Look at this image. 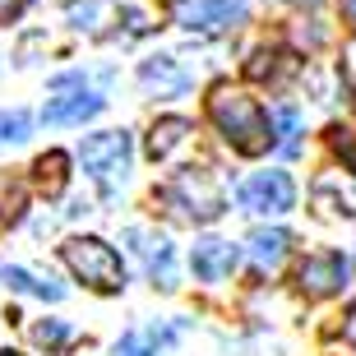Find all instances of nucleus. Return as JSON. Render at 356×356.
Segmentation results:
<instances>
[{
  "mask_svg": "<svg viewBox=\"0 0 356 356\" xmlns=\"http://www.w3.org/2000/svg\"><path fill=\"white\" fill-rule=\"evenodd\" d=\"M209 120H213V130L232 144V153H241V158H259V153L273 148V120L259 106V97H250L245 88L218 83L209 92Z\"/></svg>",
  "mask_w": 356,
  "mask_h": 356,
  "instance_id": "obj_1",
  "label": "nucleus"
},
{
  "mask_svg": "<svg viewBox=\"0 0 356 356\" xmlns=\"http://www.w3.org/2000/svg\"><path fill=\"white\" fill-rule=\"evenodd\" d=\"M158 204L176 222H190V227L218 222L227 213V181L213 167H185L158 190Z\"/></svg>",
  "mask_w": 356,
  "mask_h": 356,
  "instance_id": "obj_2",
  "label": "nucleus"
},
{
  "mask_svg": "<svg viewBox=\"0 0 356 356\" xmlns=\"http://www.w3.org/2000/svg\"><path fill=\"white\" fill-rule=\"evenodd\" d=\"M60 259H65V268L79 277L83 287L102 291V296L125 291V259H120V250L111 245V241H102V236H70L65 245H60Z\"/></svg>",
  "mask_w": 356,
  "mask_h": 356,
  "instance_id": "obj_3",
  "label": "nucleus"
},
{
  "mask_svg": "<svg viewBox=\"0 0 356 356\" xmlns=\"http://www.w3.org/2000/svg\"><path fill=\"white\" fill-rule=\"evenodd\" d=\"M79 167L92 185H102L106 195L120 190L130 181V167H134V139L130 130H97L79 144Z\"/></svg>",
  "mask_w": 356,
  "mask_h": 356,
  "instance_id": "obj_4",
  "label": "nucleus"
},
{
  "mask_svg": "<svg viewBox=\"0 0 356 356\" xmlns=\"http://www.w3.org/2000/svg\"><path fill=\"white\" fill-rule=\"evenodd\" d=\"M241 213H254V218H282V213L296 209V181L287 172H254L241 181L236 190Z\"/></svg>",
  "mask_w": 356,
  "mask_h": 356,
  "instance_id": "obj_5",
  "label": "nucleus"
},
{
  "mask_svg": "<svg viewBox=\"0 0 356 356\" xmlns=\"http://www.w3.org/2000/svg\"><path fill=\"white\" fill-rule=\"evenodd\" d=\"M125 245L134 250V259L144 264L148 282L162 291H176L181 287V273H176V245L162 232H153V227H125Z\"/></svg>",
  "mask_w": 356,
  "mask_h": 356,
  "instance_id": "obj_6",
  "label": "nucleus"
},
{
  "mask_svg": "<svg viewBox=\"0 0 356 356\" xmlns=\"http://www.w3.org/2000/svg\"><path fill=\"white\" fill-rule=\"evenodd\" d=\"M172 14H176V28L199 33V38H213V33H227V28L245 24L250 0H176Z\"/></svg>",
  "mask_w": 356,
  "mask_h": 356,
  "instance_id": "obj_7",
  "label": "nucleus"
},
{
  "mask_svg": "<svg viewBox=\"0 0 356 356\" xmlns=\"http://www.w3.org/2000/svg\"><path fill=\"white\" fill-rule=\"evenodd\" d=\"M347 273L352 268H347V259L338 250H315L296 268V287H301L305 301H329V296H338L347 287Z\"/></svg>",
  "mask_w": 356,
  "mask_h": 356,
  "instance_id": "obj_8",
  "label": "nucleus"
},
{
  "mask_svg": "<svg viewBox=\"0 0 356 356\" xmlns=\"http://www.w3.org/2000/svg\"><path fill=\"white\" fill-rule=\"evenodd\" d=\"M185 329H190V319H153V324H139V329L120 333L111 356H162L185 338Z\"/></svg>",
  "mask_w": 356,
  "mask_h": 356,
  "instance_id": "obj_9",
  "label": "nucleus"
},
{
  "mask_svg": "<svg viewBox=\"0 0 356 356\" xmlns=\"http://www.w3.org/2000/svg\"><path fill=\"white\" fill-rule=\"evenodd\" d=\"M139 92L144 97H158V102H172V97H185L190 92V83H195V74L176 60V56H148V60H139Z\"/></svg>",
  "mask_w": 356,
  "mask_h": 356,
  "instance_id": "obj_10",
  "label": "nucleus"
},
{
  "mask_svg": "<svg viewBox=\"0 0 356 356\" xmlns=\"http://www.w3.org/2000/svg\"><path fill=\"white\" fill-rule=\"evenodd\" d=\"M236 264H241V250L222 236H199L195 250H190V273L199 282H227L236 273Z\"/></svg>",
  "mask_w": 356,
  "mask_h": 356,
  "instance_id": "obj_11",
  "label": "nucleus"
},
{
  "mask_svg": "<svg viewBox=\"0 0 356 356\" xmlns=\"http://www.w3.org/2000/svg\"><path fill=\"white\" fill-rule=\"evenodd\" d=\"M102 106H106V97L97 88H65V92H56V97H47L42 120H47V125H83V120H92Z\"/></svg>",
  "mask_w": 356,
  "mask_h": 356,
  "instance_id": "obj_12",
  "label": "nucleus"
},
{
  "mask_svg": "<svg viewBox=\"0 0 356 356\" xmlns=\"http://www.w3.org/2000/svg\"><path fill=\"white\" fill-rule=\"evenodd\" d=\"M245 74H250L254 83H264V88H287V83L301 74V60L291 51H282V47H259V51L245 60Z\"/></svg>",
  "mask_w": 356,
  "mask_h": 356,
  "instance_id": "obj_13",
  "label": "nucleus"
},
{
  "mask_svg": "<svg viewBox=\"0 0 356 356\" xmlns=\"http://www.w3.org/2000/svg\"><path fill=\"white\" fill-rule=\"evenodd\" d=\"M195 139V125L185 116H158L148 125V158L153 162H172L176 153H185Z\"/></svg>",
  "mask_w": 356,
  "mask_h": 356,
  "instance_id": "obj_14",
  "label": "nucleus"
},
{
  "mask_svg": "<svg viewBox=\"0 0 356 356\" xmlns=\"http://www.w3.org/2000/svg\"><path fill=\"white\" fill-rule=\"evenodd\" d=\"M315 204L324 213H343V218H356V172H324L315 181Z\"/></svg>",
  "mask_w": 356,
  "mask_h": 356,
  "instance_id": "obj_15",
  "label": "nucleus"
},
{
  "mask_svg": "<svg viewBox=\"0 0 356 356\" xmlns=\"http://www.w3.org/2000/svg\"><path fill=\"white\" fill-rule=\"evenodd\" d=\"M287 250H291V232H282V227H254L245 236V254L259 273H273L287 259Z\"/></svg>",
  "mask_w": 356,
  "mask_h": 356,
  "instance_id": "obj_16",
  "label": "nucleus"
},
{
  "mask_svg": "<svg viewBox=\"0 0 356 356\" xmlns=\"http://www.w3.org/2000/svg\"><path fill=\"white\" fill-rule=\"evenodd\" d=\"M0 287L28 291V296H42V301H60V296H65V282H56L51 273L42 277V273H33V268H24V264H0Z\"/></svg>",
  "mask_w": 356,
  "mask_h": 356,
  "instance_id": "obj_17",
  "label": "nucleus"
},
{
  "mask_svg": "<svg viewBox=\"0 0 356 356\" xmlns=\"http://www.w3.org/2000/svg\"><path fill=\"white\" fill-rule=\"evenodd\" d=\"M116 14H120L116 0H70V5H65L70 28H79V33H88V38H102V33H106L102 24H111ZM116 24H120V19H116Z\"/></svg>",
  "mask_w": 356,
  "mask_h": 356,
  "instance_id": "obj_18",
  "label": "nucleus"
},
{
  "mask_svg": "<svg viewBox=\"0 0 356 356\" xmlns=\"http://www.w3.org/2000/svg\"><path fill=\"white\" fill-rule=\"evenodd\" d=\"M268 120H273V148L287 153V158H296V153H301V125H305L301 106L296 102H277L273 111H268Z\"/></svg>",
  "mask_w": 356,
  "mask_h": 356,
  "instance_id": "obj_19",
  "label": "nucleus"
},
{
  "mask_svg": "<svg viewBox=\"0 0 356 356\" xmlns=\"http://www.w3.org/2000/svg\"><path fill=\"white\" fill-rule=\"evenodd\" d=\"M33 185H38L47 199H60L65 195V185H70V158L65 153H42L38 162H33Z\"/></svg>",
  "mask_w": 356,
  "mask_h": 356,
  "instance_id": "obj_20",
  "label": "nucleus"
},
{
  "mask_svg": "<svg viewBox=\"0 0 356 356\" xmlns=\"http://www.w3.org/2000/svg\"><path fill=\"white\" fill-rule=\"evenodd\" d=\"M24 209H28V181L0 167V222H19Z\"/></svg>",
  "mask_w": 356,
  "mask_h": 356,
  "instance_id": "obj_21",
  "label": "nucleus"
},
{
  "mask_svg": "<svg viewBox=\"0 0 356 356\" xmlns=\"http://www.w3.org/2000/svg\"><path fill=\"white\" fill-rule=\"evenodd\" d=\"M74 338H79V333H74V324H70V319H38V324H33V343H38L47 356L65 352Z\"/></svg>",
  "mask_w": 356,
  "mask_h": 356,
  "instance_id": "obj_22",
  "label": "nucleus"
},
{
  "mask_svg": "<svg viewBox=\"0 0 356 356\" xmlns=\"http://www.w3.org/2000/svg\"><path fill=\"white\" fill-rule=\"evenodd\" d=\"M28 134H33V116L24 106H0V148L28 144Z\"/></svg>",
  "mask_w": 356,
  "mask_h": 356,
  "instance_id": "obj_23",
  "label": "nucleus"
},
{
  "mask_svg": "<svg viewBox=\"0 0 356 356\" xmlns=\"http://www.w3.org/2000/svg\"><path fill=\"white\" fill-rule=\"evenodd\" d=\"M333 148L343 153L347 172H356V130H352V125H333Z\"/></svg>",
  "mask_w": 356,
  "mask_h": 356,
  "instance_id": "obj_24",
  "label": "nucleus"
},
{
  "mask_svg": "<svg viewBox=\"0 0 356 356\" xmlns=\"http://www.w3.org/2000/svg\"><path fill=\"white\" fill-rule=\"evenodd\" d=\"M24 5L28 0H0V24H14V19L24 14Z\"/></svg>",
  "mask_w": 356,
  "mask_h": 356,
  "instance_id": "obj_25",
  "label": "nucleus"
},
{
  "mask_svg": "<svg viewBox=\"0 0 356 356\" xmlns=\"http://www.w3.org/2000/svg\"><path fill=\"white\" fill-rule=\"evenodd\" d=\"M343 343H352V347H356V305L343 315Z\"/></svg>",
  "mask_w": 356,
  "mask_h": 356,
  "instance_id": "obj_26",
  "label": "nucleus"
},
{
  "mask_svg": "<svg viewBox=\"0 0 356 356\" xmlns=\"http://www.w3.org/2000/svg\"><path fill=\"white\" fill-rule=\"evenodd\" d=\"M338 10H343V19H347V24L356 28V0H343V5H338Z\"/></svg>",
  "mask_w": 356,
  "mask_h": 356,
  "instance_id": "obj_27",
  "label": "nucleus"
},
{
  "mask_svg": "<svg viewBox=\"0 0 356 356\" xmlns=\"http://www.w3.org/2000/svg\"><path fill=\"white\" fill-rule=\"evenodd\" d=\"M347 88H352V97H356V60L347 65Z\"/></svg>",
  "mask_w": 356,
  "mask_h": 356,
  "instance_id": "obj_28",
  "label": "nucleus"
},
{
  "mask_svg": "<svg viewBox=\"0 0 356 356\" xmlns=\"http://www.w3.org/2000/svg\"><path fill=\"white\" fill-rule=\"evenodd\" d=\"M0 356H19V352H14V347H5V352H0Z\"/></svg>",
  "mask_w": 356,
  "mask_h": 356,
  "instance_id": "obj_29",
  "label": "nucleus"
}]
</instances>
